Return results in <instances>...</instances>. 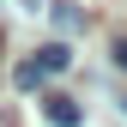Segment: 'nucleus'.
<instances>
[{"label": "nucleus", "mask_w": 127, "mask_h": 127, "mask_svg": "<svg viewBox=\"0 0 127 127\" xmlns=\"http://www.w3.org/2000/svg\"><path fill=\"white\" fill-rule=\"evenodd\" d=\"M67 67H73V49H67V42H49V49H36L18 73H12V85H18V91H36L42 79H55V73H67Z\"/></svg>", "instance_id": "1"}, {"label": "nucleus", "mask_w": 127, "mask_h": 127, "mask_svg": "<svg viewBox=\"0 0 127 127\" xmlns=\"http://www.w3.org/2000/svg\"><path fill=\"white\" fill-rule=\"evenodd\" d=\"M42 121H49V127H79L85 109H79L73 97H61V91H49V97H42Z\"/></svg>", "instance_id": "2"}, {"label": "nucleus", "mask_w": 127, "mask_h": 127, "mask_svg": "<svg viewBox=\"0 0 127 127\" xmlns=\"http://www.w3.org/2000/svg\"><path fill=\"white\" fill-rule=\"evenodd\" d=\"M49 18H55V30H67V36H73L79 24H85V18H79V6H73V0H61V6H49Z\"/></svg>", "instance_id": "3"}, {"label": "nucleus", "mask_w": 127, "mask_h": 127, "mask_svg": "<svg viewBox=\"0 0 127 127\" xmlns=\"http://www.w3.org/2000/svg\"><path fill=\"white\" fill-rule=\"evenodd\" d=\"M115 67H127V36H121V42H115Z\"/></svg>", "instance_id": "4"}, {"label": "nucleus", "mask_w": 127, "mask_h": 127, "mask_svg": "<svg viewBox=\"0 0 127 127\" xmlns=\"http://www.w3.org/2000/svg\"><path fill=\"white\" fill-rule=\"evenodd\" d=\"M24 6H36V0H24Z\"/></svg>", "instance_id": "5"}]
</instances>
